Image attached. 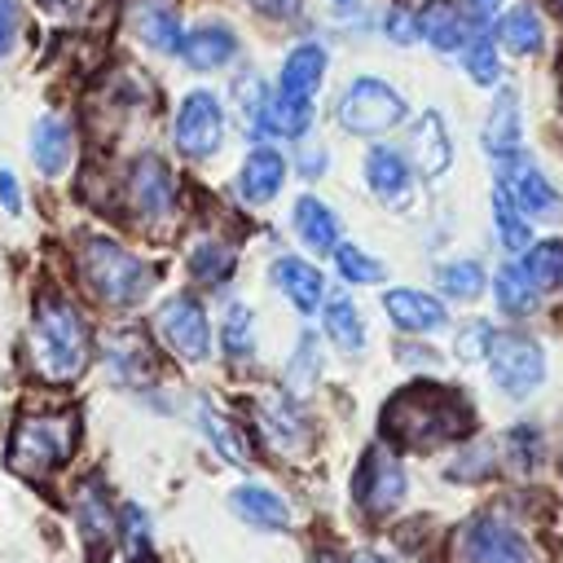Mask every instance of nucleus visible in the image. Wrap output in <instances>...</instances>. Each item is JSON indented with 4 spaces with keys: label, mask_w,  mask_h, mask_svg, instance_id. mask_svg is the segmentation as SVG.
Instances as JSON below:
<instances>
[{
    "label": "nucleus",
    "mask_w": 563,
    "mask_h": 563,
    "mask_svg": "<svg viewBox=\"0 0 563 563\" xmlns=\"http://www.w3.org/2000/svg\"><path fill=\"white\" fill-rule=\"evenodd\" d=\"M475 427V413L466 409V400L440 383H413L405 391L391 396V405L383 409V435L400 449H435L449 440H462Z\"/></svg>",
    "instance_id": "1"
},
{
    "label": "nucleus",
    "mask_w": 563,
    "mask_h": 563,
    "mask_svg": "<svg viewBox=\"0 0 563 563\" xmlns=\"http://www.w3.org/2000/svg\"><path fill=\"white\" fill-rule=\"evenodd\" d=\"M88 356H92V334H88L84 312L62 295H44L35 303V317H31L35 374L48 383H70L88 369Z\"/></svg>",
    "instance_id": "2"
},
{
    "label": "nucleus",
    "mask_w": 563,
    "mask_h": 563,
    "mask_svg": "<svg viewBox=\"0 0 563 563\" xmlns=\"http://www.w3.org/2000/svg\"><path fill=\"white\" fill-rule=\"evenodd\" d=\"M79 418L75 409H22L9 431V471L22 479H48L75 449Z\"/></svg>",
    "instance_id": "3"
},
{
    "label": "nucleus",
    "mask_w": 563,
    "mask_h": 563,
    "mask_svg": "<svg viewBox=\"0 0 563 563\" xmlns=\"http://www.w3.org/2000/svg\"><path fill=\"white\" fill-rule=\"evenodd\" d=\"M79 282H84L88 295H97L101 303H110V308H132V303H141V299L154 290L158 273H154L150 264H141L132 251H123L119 242H110V238H88V242L79 246Z\"/></svg>",
    "instance_id": "4"
},
{
    "label": "nucleus",
    "mask_w": 563,
    "mask_h": 563,
    "mask_svg": "<svg viewBox=\"0 0 563 563\" xmlns=\"http://www.w3.org/2000/svg\"><path fill=\"white\" fill-rule=\"evenodd\" d=\"M339 123L356 136H378V132H391L400 119H405V97L383 84V79H356L347 84V92L339 97L334 106Z\"/></svg>",
    "instance_id": "5"
},
{
    "label": "nucleus",
    "mask_w": 563,
    "mask_h": 563,
    "mask_svg": "<svg viewBox=\"0 0 563 563\" xmlns=\"http://www.w3.org/2000/svg\"><path fill=\"white\" fill-rule=\"evenodd\" d=\"M172 141L185 158H211L224 141V110L220 101L207 92V88H194L185 92L180 110H176V123H172Z\"/></svg>",
    "instance_id": "6"
},
{
    "label": "nucleus",
    "mask_w": 563,
    "mask_h": 563,
    "mask_svg": "<svg viewBox=\"0 0 563 563\" xmlns=\"http://www.w3.org/2000/svg\"><path fill=\"white\" fill-rule=\"evenodd\" d=\"M154 334L163 339L167 352H176L180 361H202L211 352V325L198 299L176 295L154 312Z\"/></svg>",
    "instance_id": "7"
},
{
    "label": "nucleus",
    "mask_w": 563,
    "mask_h": 563,
    "mask_svg": "<svg viewBox=\"0 0 563 563\" xmlns=\"http://www.w3.org/2000/svg\"><path fill=\"white\" fill-rule=\"evenodd\" d=\"M352 497H356V506L369 519H387L400 506V497H405V471H400V462L383 444H374L361 457L356 479H352Z\"/></svg>",
    "instance_id": "8"
},
{
    "label": "nucleus",
    "mask_w": 563,
    "mask_h": 563,
    "mask_svg": "<svg viewBox=\"0 0 563 563\" xmlns=\"http://www.w3.org/2000/svg\"><path fill=\"white\" fill-rule=\"evenodd\" d=\"M128 202H132V216L145 220V224L172 220V211H176V180H172L163 158L141 154L132 163V172H128Z\"/></svg>",
    "instance_id": "9"
},
{
    "label": "nucleus",
    "mask_w": 563,
    "mask_h": 563,
    "mask_svg": "<svg viewBox=\"0 0 563 563\" xmlns=\"http://www.w3.org/2000/svg\"><path fill=\"white\" fill-rule=\"evenodd\" d=\"M488 361H493L497 387L510 391V396H528V391L541 383V374H545L541 347H537L532 339H523V334H501V339L493 343Z\"/></svg>",
    "instance_id": "10"
},
{
    "label": "nucleus",
    "mask_w": 563,
    "mask_h": 563,
    "mask_svg": "<svg viewBox=\"0 0 563 563\" xmlns=\"http://www.w3.org/2000/svg\"><path fill=\"white\" fill-rule=\"evenodd\" d=\"M75 528H79V541L88 545V559L101 563L114 541V510H110V493L97 475L79 479V488H75Z\"/></svg>",
    "instance_id": "11"
},
{
    "label": "nucleus",
    "mask_w": 563,
    "mask_h": 563,
    "mask_svg": "<svg viewBox=\"0 0 563 563\" xmlns=\"http://www.w3.org/2000/svg\"><path fill=\"white\" fill-rule=\"evenodd\" d=\"M501 189L510 194V202H515L519 211H532V216H545V211L559 207V194H554V185L545 180V172H541L528 154H519V150L501 158Z\"/></svg>",
    "instance_id": "12"
},
{
    "label": "nucleus",
    "mask_w": 563,
    "mask_h": 563,
    "mask_svg": "<svg viewBox=\"0 0 563 563\" xmlns=\"http://www.w3.org/2000/svg\"><path fill=\"white\" fill-rule=\"evenodd\" d=\"M462 554L466 563H528V545L519 541V532H510L501 519L484 515L475 523H466L462 532Z\"/></svg>",
    "instance_id": "13"
},
{
    "label": "nucleus",
    "mask_w": 563,
    "mask_h": 563,
    "mask_svg": "<svg viewBox=\"0 0 563 563\" xmlns=\"http://www.w3.org/2000/svg\"><path fill=\"white\" fill-rule=\"evenodd\" d=\"M321 75H325V48L312 44V40H308V44H295V48L286 53V62H282L277 92H282L286 101H308V106H312V92H317Z\"/></svg>",
    "instance_id": "14"
},
{
    "label": "nucleus",
    "mask_w": 563,
    "mask_h": 563,
    "mask_svg": "<svg viewBox=\"0 0 563 563\" xmlns=\"http://www.w3.org/2000/svg\"><path fill=\"white\" fill-rule=\"evenodd\" d=\"M282 180H286V158H282V150H273V145H255L251 154H246V163H242V172H238V189H242V198L246 202H268L277 189H282Z\"/></svg>",
    "instance_id": "15"
},
{
    "label": "nucleus",
    "mask_w": 563,
    "mask_h": 563,
    "mask_svg": "<svg viewBox=\"0 0 563 563\" xmlns=\"http://www.w3.org/2000/svg\"><path fill=\"white\" fill-rule=\"evenodd\" d=\"M229 506L238 519H246L251 528H264V532H277V528H290V506L264 488V484H238L229 493Z\"/></svg>",
    "instance_id": "16"
},
{
    "label": "nucleus",
    "mask_w": 563,
    "mask_h": 563,
    "mask_svg": "<svg viewBox=\"0 0 563 563\" xmlns=\"http://www.w3.org/2000/svg\"><path fill=\"white\" fill-rule=\"evenodd\" d=\"M233 53H238V35L224 22H207V26L189 31L185 44H180V57L194 70H220V66L233 62Z\"/></svg>",
    "instance_id": "17"
},
{
    "label": "nucleus",
    "mask_w": 563,
    "mask_h": 563,
    "mask_svg": "<svg viewBox=\"0 0 563 563\" xmlns=\"http://www.w3.org/2000/svg\"><path fill=\"white\" fill-rule=\"evenodd\" d=\"M132 31H136L150 48H158V53H180V44H185L180 18H176L167 4H158V0H136V4H132Z\"/></svg>",
    "instance_id": "18"
},
{
    "label": "nucleus",
    "mask_w": 563,
    "mask_h": 563,
    "mask_svg": "<svg viewBox=\"0 0 563 563\" xmlns=\"http://www.w3.org/2000/svg\"><path fill=\"white\" fill-rule=\"evenodd\" d=\"M409 154H413V163H418L422 176H440V172L449 167L453 145H449L444 119H440L435 110H427V114L413 123V132H409Z\"/></svg>",
    "instance_id": "19"
},
{
    "label": "nucleus",
    "mask_w": 563,
    "mask_h": 563,
    "mask_svg": "<svg viewBox=\"0 0 563 563\" xmlns=\"http://www.w3.org/2000/svg\"><path fill=\"white\" fill-rule=\"evenodd\" d=\"M273 277H277V286L286 290V299L299 308V312H317V308H325V286H321V273L312 268V264H303L299 255H282L277 264H273Z\"/></svg>",
    "instance_id": "20"
},
{
    "label": "nucleus",
    "mask_w": 563,
    "mask_h": 563,
    "mask_svg": "<svg viewBox=\"0 0 563 563\" xmlns=\"http://www.w3.org/2000/svg\"><path fill=\"white\" fill-rule=\"evenodd\" d=\"M70 154H75V132H70V123L57 119V114H44V119L35 123V132H31V158L40 163V172L57 176V172L70 163Z\"/></svg>",
    "instance_id": "21"
},
{
    "label": "nucleus",
    "mask_w": 563,
    "mask_h": 563,
    "mask_svg": "<svg viewBox=\"0 0 563 563\" xmlns=\"http://www.w3.org/2000/svg\"><path fill=\"white\" fill-rule=\"evenodd\" d=\"M260 427H264V435L277 444V449H303L308 444V422H303V413L286 400V396H264L260 400Z\"/></svg>",
    "instance_id": "22"
},
{
    "label": "nucleus",
    "mask_w": 563,
    "mask_h": 563,
    "mask_svg": "<svg viewBox=\"0 0 563 563\" xmlns=\"http://www.w3.org/2000/svg\"><path fill=\"white\" fill-rule=\"evenodd\" d=\"M383 308H387V317H391L400 330H435V325H444L440 299H431V295H422V290H387Z\"/></svg>",
    "instance_id": "23"
},
{
    "label": "nucleus",
    "mask_w": 563,
    "mask_h": 563,
    "mask_svg": "<svg viewBox=\"0 0 563 563\" xmlns=\"http://www.w3.org/2000/svg\"><path fill=\"white\" fill-rule=\"evenodd\" d=\"M466 22H471V18H462L449 0H431V4L418 13V31H422V40L435 44L440 53H453V48L466 44Z\"/></svg>",
    "instance_id": "24"
},
{
    "label": "nucleus",
    "mask_w": 563,
    "mask_h": 563,
    "mask_svg": "<svg viewBox=\"0 0 563 563\" xmlns=\"http://www.w3.org/2000/svg\"><path fill=\"white\" fill-rule=\"evenodd\" d=\"M295 229L308 251H339V220L321 198H299L295 202Z\"/></svg>",
    "instance_id": "25"
},
{
    "label": "nucleus",
    "mask_w": 563,
    "mask_h": 563,
    "mask_svg": "<svg viewBox=\"0 0 563 563\" xmlns=\"http://www.w3.org/2000/svg\"><path fill=\"white\" fill-rule=\"evenodd\" d=\"M106 361L114 365L119 378H150V369H154L150 343H145L136 330H114V334L106 339Z\"/></svg>",
    "instance_id": "26"
},
{
    "label": "nucleus",
    "mask_w": 563,
    "mask_h": 563,
    "mask_svg": "<svg viewBox=\"0 0 563 563\" xmlns=\"http://www.w3.org/2000/svg\"><path fill=\"white\" fill-rule=\"evenodd\" d=\"M484 145L493 154H501V158L515 154V145H519V92L515 88H506L497 97V106L488 114V128H484Z\"/></svg>",
    "instance_id": "27"
},
{
    "label": "nucleus",
    "mask_w": 563,
    "mask_h": 563,
    "mask_svg": "<svg viewBox=\"0 0 563 563\" xmlns=\"http://www.w3.org/2000/svg\"><path fill=\"white\" fill-rule=\"evenodd\" d=\"M365 180H369V189L378 194V198H400L405 189H409V167H405V158L396 154V150H369V158H365Z\"/></svg>",
    "instance_id": "28"
},
{
    "label": "nucleus",
    "mask_w": 563,
    "mask_h": 563,
    "mask_svg": "<svg viewBox=\"0 0 563 563\" xmlns=\"http://www.w3.org/2000/svg\"><path fill=\"white\" fill-rule=\"evenodd\" d=\"M233 264H238V251H233L229 242H220V238L198 242L194 255H189V273H194L202 286H220V282H229Z\"/></svg>",
    "instance_id": "29"
},
{
    "label": "nucleus",
    "mask_w": 563,
    "mask_h": 563,
    "mask_svg": "<svg viewBox=\"0 0 563 563\" xmlns=\"http://www.w3.org/2000/svg\"><path fill=\"white\" fill-rule=\"evenodd\" d=\"M321 317H325V334H330L343 352H361V347H365V325H361V312L352 308V299H343V295L325 299Z\"/></svg>",
    "instance_id": "30"
},
{
    "label": "nucleus",
    "mask_w": 563,
    "mask_h": 563,
    "mask_svg": "<svg viewBox=\"0 0 563 563\" xmlns=\"http://www.w3.org/2000/svg\"><path fill=\"white\" fill-rule=\"evenodd\" d=\"M493 286H497V303H501L506 312L523 317V312L537 308V286H532V277H528L523 264H501V273H497Z\"/></svg>",
    "instance_id": "31"
},
{
    "label": "nucleus",
    "mask_w": 563,
    "mask_h": 563,
    "mask_svg": "<svg viewBox=\"0 0 563 563\" xmlns=\"http://www.w3.org/2000/svg\"><path fill=\"white\" fill-rule=\"evenodd\" d=\"M198 422H202V431L211 435V444H216L229 462H238V466H246V462H251V444H246L242 427H233L224 413H216V409H198Z\"/></svg>",
    "instance_id": "32"
},
{
    "label": "nucleus",
    "mask_w": 563,
    "mask_h": 563,
    "mask_svg": "<svg viewBox=\"0 0 563 563\" xmlns=\"http://www.w3.org/2000/svg\"><path fill=\"white\" fill-rule=\"evenodd\" d=\"M501 44H506L510 53H537V44H541V22H537V13H532L528 4H519V9H510V13L501 18Z\"/></svg>",
    "instance_id": "33"
},
{
    "label": "nucleus",
    "mask_w": 563,
    "mask_h": 563,
    "mask_svg": "<svg viewBox=\"0 0 563 563\" xmlns=\"http://www.w3.org/2000/svg\"><path fill=\"white\" fill-rule=\"evenodd\" d=\"M224 352L233 361H251L255 356V317L242 303H233L224 312Z\"/></svg>",
    "instance_id": "34"
},
{
    "label": "nucleus",
    "mask_w": 563,
    "mask_h": 563,
    "mask_svg": "<svg viewBox=\"0 0 563 563\" xmlns=\"http://www.w3.org/2000/svg\"><path fill=\"white\" fill-rule=\"evenodd\" d=\"M123 550H128V563H158L150 541V519L141 506H123Z\"/></svg>",
    "instance_id": "35"
},
{
    "label": "nucleus",
    "mask_w": 563,
    "mask_h": 563,
    "mask_svg": "<svg viewBox=\"0 0 563 563\" xmlns=\"http://www.w3.org/2000/svg\"><path fill=\"white\" fill-rule=\"evenodd\" d=\"M528 277H532V286L537 290H554L559 282H563V242H545V246H537L532 255H528Z\"/></svg>",
    "instance_id": "36"
},
{
    "label": "nucleus",
    "mask_w": 563,
    "mask_h": 563,
    "mask_svg": "<svg viewBox=\"0 0 563 563\" xmlns=\"http://www.w3.org/2000/svg\"><path fill=\"white\" fill-rule=\"evenodd\" d=\"M493 211H497L501 246H506V251H523V246H528V224H523V216L515 211V202H510V194H506V189H497V194H493Z\"/></svg>",
    "instance_id": "37"
},
{
    "label": "nucleus",
    "mask_w": 563,
    "mask_h": 563,
    "mask_svg": "<svg viewBox=\"0 0 563 563\" xmlns=\"http://www.w3.org/2000/svg\"><path fill=\"white\" fill-rule=\"evenodd\" d=\"M479 286H484V268H479L475 260H457V264L440 268V290H444V295L471 299V295H479Z\"/></svg>",
    "instance_id": "38"
},
{
    "label": "nucleus",
    "mask_w": 563,
    "mask_h": 563,
    "mask_svg": "<svg viewBox=\"0 0 563 563\" xmlns=\"http://www.w3.org/2000/svg\"><path fill=\"white\" fill-rule=\"evenodd\" d=\"M334 264H339V273H343L347 282H361V286L383 282V264H378V260H369V255H365V251H356V246H339V251H334Z\"/></svg>",
    "instance_id": "39"
},
{
    "label": "nucleus",
    "mask_w": 563,
    "mask_h": 563,
    "mask_svg": "<svg viewBox=\"0 0 563 563\" xmlns=\"http://www.w3.org/2000/svg\"><path fill=\"white\" fill-rule=\"evenodd\" d=\"M466 70H471L475 84H493V79H497V53H493V40L479 35V40L466 48Z\"/></svg>",
    "instance_id": "40"
},
{
    "label": "nucleus",
    "mask_w": 563,
    "mask_h": 563,
    "mask_svg": "<svg viewBox=\"0 0 563 563\" xmlns=\"http://www.w3.org/2000/svg\"><path fill=\"white\" fill-rule=\"evenodd\" d=\"M488 334H493V330H488L484 321L466 325V330H462V339H457V352H462L466 361H471V356H484V352H493V343H497V339H488Z\"/></svg>",
    "instance_id": "41"
},
{
    "label": "nucleus",
    "mask_w": 563,
    "mask_h": 563,
    "mask_svg": "<svg viewBox=\"0 0 563 563\" xmlns=\"http://www.w3.org/2000/svg\"><path fill=\"white\" fill-rule=\"evenodd\" d=\"M510 449H515V466H519V471H528V466H532V457H537V431H532V427L510 431Z\"/></svg>",
    "instance_id": "42"
},
{
    "label": "nucleus",
    "mask_w": 563,
    "mask_h": 563,
    "mask_svg": "<svg viewBox=\"0 0 563 563\" xmlns=\"http://www.w3.org/2000/svg\"><path fill=\"white\" fill-rule=\"evenodd\" d=\"M387 35H391L396 44H409V40L422 35V31H418V18H409L405 9H391V13H387Z\"/></svg>",
    "instance_id": "43"
},
{
    "label": "nucleus",
    "mask_w": 563,
    "mask_h": 563,
    "mask_svg": "<svg viewBox=\"0 0 563 563\" xmlns=\"http://www.w3.org/2000/svg\"><path fill=\"white\" fill-rule=\"evenodd\" d=\"M18 35V0H0V57L13 48Z\"/></svg>",
    "instance_id": "44"
},
{
    "label": "nucleus",
    "mask_w": 563,
    "mask_h": 563,
    "mask_svg": "<svg viewBox=\"0 0 563 563\" xmlns=\"http://www.w3.org/2000/svg\"><path fill=\"white\" fill-rule=\"evenodd\" d=\"M260 13H268V18H299V4L303 0H251Z\"/></svg>",
    "instance_id": "45"
},
{
    "label": "nucleus",
    "mask_w": 563,
    "mask_h": 563,
    "mask_svg": "<svg viewBox=\"0 0 563 563\" xmlns=\"http://www.w3.org/2000/svg\"><path fill=\"white\" fill-rule=\"evenodd\" d=\"M497 4H501V0H462V9L471 13V22H475V26L493 22V18H497Z\"/></svg>",
    "instance_id": "46"
},
{
    "label": "nucleus",
    "mask_w": 563,
    "mask_h": 563,
    "mask_svg": "<svg viewBox=\"0 0 563 563\" xmlns=\"http://www.w3.org/2000/svg\"><path fill=\"white\" fill-rule=\"evenodd\" d=\"M0 202H4V211H22V198H18V180H13V172H0Z\"/></svg>",
    "instance_id": "47"
},
{
    "label": "nucleus",
    "mask_w": 563,
    "mask_h": 563,
    "mask_svg": "<svg viewBox=\"0 0 563 563\" xmlns=\"http://www.w3.org/2000/svg\"><path fill=\"white\" fill-rule=\"evenodd\" d=\"M303 172H308V176H312V172L321 176V172H325V150H308V154H303Z\"/></svg>",
    "instance_id": "48"
},
{
    "label": "nucleus",
    "mask_w": 563,
    "mask_h": 563,
    "mask_svg": "<svg viewBox=\"0 0 563 563\" xmlns=\"http://www.w3.org/2000/svg\"><path fill=\"white\" fill-rule=\"evenodd\" d=\"M40 4H44L48 13H62V18H66V13H75L84 0H40Z\"/></svg>",
    "instance_id": "49"
},
{
    "label": "nucleus",
    "mask_w": 563,
    "mask_h": 563,
    "mask_svg": "<svg viewBox=\"0 0 563 563\" xmlns=\"http://www.w3.org/2000/svg\"><path fill=\"white\" fill-rule=\"evenodd\" d=\"M352 563H387V559L374 554V550H361V554H352Z\"/></svg>",
    "instance_id": "50"
},
{
    "label": "nucleus",
    "mask_w": 563,
    "mask_h": 563,
    "mask_svg": "<svg viewBox=\"0 0 563 563\" xmlns=\"http://www.w3.org/2000/svg\"><path fill=\"white\" fill-rule=\"evenodd\" d=\"M312 563H343V559H339V554H330V550H325V554H317V559H312Z\"/></svg>",
    "instance_id": "51"
},
{
    "label": "nucleus",
    "mask_w": 563,
    "mask_h": 563,
    "mask_svg": "<svg viewBox=\"0 0 563 563\" xmlns=\"http://www.w3.org/2000/svg\"><path fill=\"white\" fill-rule=\"evenodd\" d=\"M334 4H339V9H352V4H356V0H334Z\"/></svg>",
    "instance_id": "52"
},
{
    "label": "nucleus",
    "mask_w": 563,
    "mask_h": 563,
    "mask_svg": "<svg viewBox=\"0 0 563 563\" xmlns=\"http://www.w3.org/2000/svg\"><path fill=\"white\" fill-rule=\"evenodd\" d=\"M559 9H563V0H559Z\"/></svg>",
    "instance_id": "53"
}]
</instances>
